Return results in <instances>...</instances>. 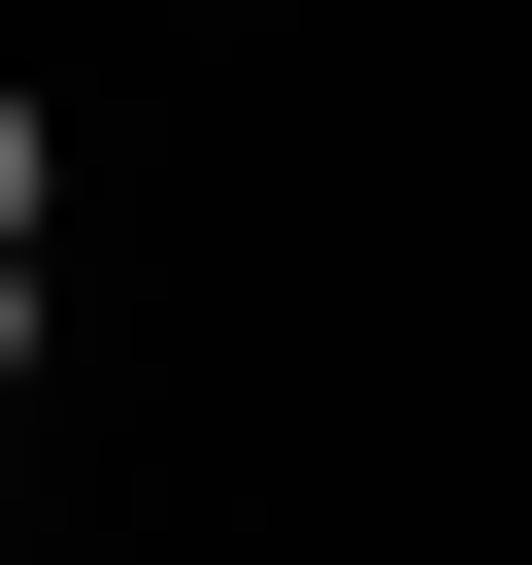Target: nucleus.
<instances>
[{
  "label": "nucleus",
  "instance_id": "1",
  "mask_svg": "<svg viewBox=\"0 0 532 565\" xmlns=\"http://www.w3.org/2000/svg\"><path fill=\"white\" fill-rule=\"evenodd\" d=\"M34 233H67V100L0 67V266H34Z\"/></svg>",
  "mask_w": 532,
  "mask_h": 565
},
{
  "label": "nucleus",
  "instance_id": "2",
  "mask_svg": "<svg viewBox=\"0 0 532 565\" xmlns=\"http://www.w3.org/2000/svg\"><path fill=\"white\" fill-rule=\"evenodd\" d=\"M34 333H67V266H0V399H34Z\"/></svg>",
  "mask_w": 532,
  "mask_h": 565
}]
</instances>
